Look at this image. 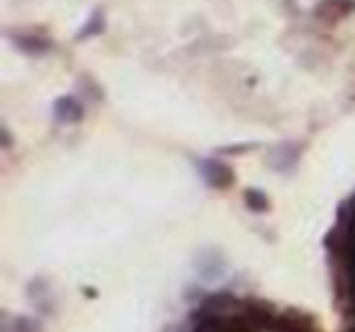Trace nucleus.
<instances>
[{"label": "nucleus", "mask_w": 355, "mask_h": 332, "mask_svg": "<svg viewBox=\"0 0 355 332\" xmlns=\"http://www.w3.org/2000/svg\"><path fill=\"white\" fill-rule=\"evenodd\" d=\"M246 201L253 211H266L268 209V199L263 192H256V190H248L246 192Z\"/></svg>", "instance_id": "3"}, {"label": "nucleus", "mask_w": 355, "mask_h": 332, "mask_svg": "<svg viewBox=\"0 0 355 332\" xmlns=\"http://www.w3.org/2000/svg\"><path fill=\"white\" fill-rule=\"evenodd\" d=\"M353 317H355V298H353Z\"/></svg>", "instance_id": "4"}, {"label": "nucleus", "mask_w": 355, "mask_h": 332, "mask_svg": "<svg viewBox=\"0 0 355 332\" xmlns=\"http://www.w3.org/2000/svg\"><path fill=\"white\" fill-rule=\"evenodd\" d=\"M272 332H319V330H316L314 317H309L306 313L287 311L282 315H277Z\"/></svg>", "instance_id": "1"}, {"label": "nucleus", "mask_w": 355, "mask_h": 332, "mask_svg": "<svg viewBox=\"0 0 355 332\" xmlns=\"http://www.w3.org/2000/svg\"><path fill=\"white\" fill-rule=\"evenodd\" d=\"M205 172H207L209 182H212L214 187H227L229 182L234 180L232 170H229L227 165H219V163H207V167H205Z\"/></svg>", "instance_id": "2"}]
</instances>
